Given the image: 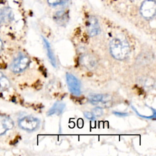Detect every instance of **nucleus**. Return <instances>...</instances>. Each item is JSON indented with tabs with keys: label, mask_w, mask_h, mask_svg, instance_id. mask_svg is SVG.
I'll use <instances>...</instances> for the list:
<instances>
[{
	"label": "nucleus",
	"mask_w": 156,
	"mask_h": 156,
	"mask_svg": "<svg viewBox=\"0 0 156 156\" xmlns=\"http://www.w3.org/2000/svg\"><path fill=\"white\" fill-rule=\"evenodd\" d=\"M4 21V15H3V11L2 9H0V25L2 23V22Z\"/></svg>",
	"instance_id": "18"
},
{
	"label": "nucleus",
	"mask_w": 156,
	"mask_h": 156,
	"mask_svg": "<svg viewBox=\"0 0 156 156\" xmlns=\"http://www.w3.org/2000/svg\"><path fill=\"white\" fill-rule=\"evenodd\" d=\"M86 26L87 32L90 37L96 36L101 32L98 20L94 16H90L88 17Z\"/></svg>",
	"instance_id": "7"
},
{
	"label": "nucleus",
	"mask_w": 156,
	"mask_h": 156,
	"mask_svg": "<svg viewBox=\"0 0 156 156\" xmlns=\"http://www.w3.org/2000/svg\"><path fill=\"white\" fill-rule=\"evenodd\" d=\"M66 79L70 92L75 96H79L81 93V83L79 80L69 73L66 74Z\"/></svg>",
	"instance_id": "6"
},
{
	"label": "nucleus",
	"mask_w": 156,
	"mask_h": 156,
	"mask_svg": "<svg viewBox=\"0 0 156 156\" xmlns=\"http://www.w3.org/2000/svg\"><path fill=\"white\" fill-rule=\"evenodd\" d=\"M156 12V3L154 0L144 1L140 7V13L146 20L153 18Z\"/></svg>",
	"instance_id": "5"
},
{
	"label": "nucleus",
	"mask_w": 156,
	"mask_h": 156,
	"mask_svg": "<svg viewBox=\"0 0 156 156\" xmlns=\"http://www.w3.org/2000/svg\"><path fill=\"white\" fill-rule=\"evenodd\" d=\"M65 108V104L63 102L57 101L54 104V105L48 110L47 115L51 116L53 115H60Z\"/></svg>",
	"instance_id": "10"
},
{
	"label": "nucleus",
	"mask_w": 156,
	"mask_h": 156,
	"mask_svg": "<svg viewBox=\"0 0 156 156\" xmlns=\"http://www.w3.org/2000/svg\"><path fill=\"white\" fill-rule=\"evenodd\" d=\"M10 81L7 77L0 71V90H5L10 87Z\"/></svg>",
	"instance_id": "13"
},
{
	"label": "nucleus",
	"mask_w": 156,
	"mask_h": 156,
	"mask_svg": "<svg viewBox=\"0 0 156 156\" xmlns=\"http://www.w3.org/2000/svg\"><path fill=\"white\" fill-rule=\"evenodd\" d=\"M2 46H3L2 42L1 40L0 39V52H1V51H2Z\"/></svg>",
	"instance_id": "19"
},
{
	"label": "nucleus",
	"mask_w": 156,
	"mask_h": 156,
	"mask_svg": "<svg viewBox=\"0 0 156 156\" xmlns=\"http://www.w3.org/2000/svg\"><path fill=\"white\" fill-rule=\"evenodd\" d=\"M92 113L94 114L95 116H101L103 114L102 108L100 107H96L92 110Z\"/></svg>",
	"instance_id": "15"
},
{
	"label": "nucleus",
	"mask_w": 156,
	"mask_h": 156,
	"mask_svg": "<svg viewBox=\"0 0 156 156\" xmlns=\"http://www.w3.org/2000/svg\"><path fill=\"white\" fill-rule=\"evenodd\" d=\"M30 63L29 58L24 55H19L11 64V70L15 73H20L27 68Z\"/></svg>",
	"instance_id": "4"
},
{
	"label": "nucleus",
	"mask_w": 156,
	"mask_h": 156,
	"mask_svg": "<svg viewBox=\"0 0 156 156\" xmlns=\"http://www.w3.org/2000/svg\"><path fill=\"white\" fill-rule=\"evenodd\" d=\"M40 120L32 116H26L20 119L18 124L20 128L29 132L37 130L40 126Z\"/></svg>",
	"instance_id": "3"
},
{
	"label": "nucleus",
	"mask_w": 156,
	"mask_h": 156,
	"mask_svg": "<svg viewBox=\"0 0 156 156\" xmlns=\"http://www.w3.org/2000/svg\"><path fill=\"white\" fill-rule=\"evenodd\" d=\"M80 60L82 64L88 69H93L96 64L94 58L89 54L82 55Z\"/></svg>",
	"instance_id": "12"
},
{
	"label": "nucleus",
	"mask_w": 156,
	"mask_h": 156,
	"mask_svg": "<svg viewBox=\"0 0 156 156\" xmlns=\"http://www.w3.org/2000/svg\"><path fill=\"white\" fill-rule=\"evenodd\" d=\"M13 125V121L10 118L0 115V135L4 134L7 130L12 129Z\"/></svg>",
	"instance_id": "8"
},
{
	"label": "nucleus",
	"mask_w": 156,
	"mask_h": 156,
	"mask_svg": "<svg viewBox=\"0 0 156 156\" xmlns=\"http://www.w3.org/2000/svg\"><path fill=\"white\" fill-rule=\"evenodd\" d=\"M68 0H48V4L52 7L63 5L66 4Z\"/></svg>",
	"instance_id": "14"
},
{
	"label": "nucleus",
	"mask_w": 156,
	"mask_h": 156,
	"mask_svg": "<svg viewBox=\"0 0 156 156\" xmlns=\"http://www.w3.org/2000/svg\"><path fill=\"white\" fill-rule=\"evenodd\" d=\"M83 115L85 116V117L88 119L90 120H94L95 119V116L94 115V114L92 112H85L83 113Z\"/></svg>",
	"instance_id": "16"
},
{
	"label": "nucleus",
	"mask_w": 156,
	"mask_h": 156,
	"mask_svg": "<svg viewBox=\"0 0 156 156\" xmlns=\"http://www.w3.org/2000/svg\"><path fill=\"white\" fill-rule=\"evenodd\" d=\"M130 45L126 38L122 36H117L110 43V52L116 59L122 60L126 59L130 53Z\"/></svg>",
	"instance_id": "1"
},
{
	"label": "nucleus",
	"mask_w": 156,
	"mask_h": 156,
	"mask_svg": "<svg viewBox=\"0 0 156 156\" xmlns=\"http://www.w3.org/2000/svg\"><path fill=\"white\" fill-rule=\"evenodd\" d=\"M89 102L101 108H108L112 105V98L108 94H96L90 96Z\"/></svg>",
	"instance_id": "2"
},
{
	"label": "nucleus",
	"mask_w": 156,
	"mask_h": 156,
	"mask_svg": "<svg viewBox=\"0 0 156 156\" xmlns=\"http://www.w3.org/2000/svg\"><path fill=\"white\" fill-rule=\"evenodd\" d=\"M68 13L63 10L57 12L53 16V19L55 23L60 26L65 25L68 21Z\"/></svg>",
	"instance_id": "9"
},
{
	"label": "nucleus",
	"mask_w": 156,
	"mask_h": 156,
	"mask_svg": "<svg viewBox=\"0 0 156 156\" xmlns=\"http://www.w3.org/2000/svg\"><path fill=\"white\" fill-rule=\"evenodd\" d=\"M43 38V43H44V46L46 48V53H47V55L48 57L51 62V63L52 64V65L54 67H56L57 66V63H56V60L54 54V52L52 51V49L51 47V45L49 43V41L43 37H42Z\"/></svg>",
	"instance_id": "11"
},
{
	"label": "nucleus",
	"mask_w": 156,
	"mask_h": 156,
	"mask_svg": "<svg viewBox=\"0 0 156 156\" xmlns=\"http://www.w3.org/2000/svg\"><path fill=\"white\" fill-rule=\"evenodd\" d=\"M113 113L119 116V117H124V116H126L128 114L127 113H124V112H114Z\"/></svg>",
	"instance_id": "17"
}]
</instances>
